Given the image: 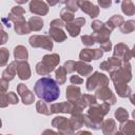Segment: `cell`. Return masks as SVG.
Masks as SVG:
<instances>
[{"instance_id": "cell-1", "label": "cell", "mask_w": 135, "mask_h": 135, "mask_svg": "<svg viewBox=\"0 0 135 135\" xmlns=\"http://www.w3.org/2000/svg\"><path fill=\"white\" fill-rule=\"evenodd\" d=\"M34 93L40 100L44 102H53L60 96V90L57 82L51 77H42L38 79L34 85Z\"/></svg>"}, {"instance_id": "cell-2", "label": "cell", "mask_w": 135, "mask_h": 135, "mask_svg": "<svg viewBox=\"0 0 135 135\" xmlns=\"http://www.w3.org/2000/svg\"><path fill=\"white\" fill-rule=\"evenodd\" d=\"M110 104L107 102H102L100 104L96 103L89 107V110L83 115L84 126L93 130L101 129V124L103 122V117L110 111Z\"/></svg>"}, {"instance_id": "cell-3", "label": "cell", "mask_w": 135, "mask_h": 135, "mask_svg": "<svg viewBox=\"0 0 135 135\" xmlns=\"http://www.w3.org/2000/svg\"><path fill=\"white\" fill-rule=\"evenodd\" d=\"M59 62L60 57L58 54H46L42 57V60L36 64V72L41 76H46L58 66Z\"/></svg>"}, {"instance_id": "cell-4", "label": "cell", "mask_w": 135, "mask_h": 135, "mask_svg": "<svg viewBox=\"0 0 135 135\" xmlns=\"http://www.w3.org/2000/svg\"><path fill=\"white\" fill-rule=\"evenodd\" d=\"M110 78L113 81L114 85L118 84H128L132 79V66L130 62L122 63L121 66L110 73Z\"/></svg>"}, {"instance_id": "cell-5", "label": "cell", "mask_w": 135, "mask_h": 135, "mask_svg": "<svg viewBox=\"0 0 135 135\" xmlns=\"http://www.w3.org/2000/svg\"><path fill=\"white\" fill-rule=\"evenodd\" d=\"M109 82H110V79L107 75L100 72H94L92 75L88 77L85 86L89 92H93L101 86H108Z\"/></svg>"}, {"instance_id": "cell-6", "label": "cell", "mask_w": 135, "mask_h": 135, "mask_svg": "<svg viewBox=\"0 0 135 135\" xmlns=\"http://www.w3.org/2000/svg\"><path fill=\"white\" fill-rule=\"evenodd\" d=\"M50 112L51 114H58V113H65V114H80L82 113V110L79 109L74 102L70 101H64V102H57V103H52L50 107Z\"/></svg>"}, {"instance_id": "cell-7", "label": "cell", "mask_w": 135, "mask_h": 135, "mask_svg": "<svg viewBox=\"0 0 135 135\" xmlns=\"http://www.w3.org/2000/svg\"><path fill=\"white\" fill-rule=\"evenodd\" d=\"M52 126L58 130V133L62 135H75V131L72 129L70 121L64 116H56L52 120Z\"/></svg>"}, {"instance_id": "cell-8", "label": "cell", "mask_w": 135, "mask_h": 135, "mask_svg": "<svg viewBox=\"0 0 135 135\" xmlns=\"http://www.w3.org/2000/svg\"><path fill=\"white\" fill-rule=\"evenodd\" d=\"M28 42L32 47H40L46 51L53 50V41L47 35H33L30 37Z\"/></svg>"}, {"instance_id": "cell-9", "label": "cell", "mask_w": 135, "mask_h": 135, "mask_svg": "<svg viewBox=\"0 0 135 135\" xmlns=\"http://www.w3.org/2000/svg\"><path fill=\"white\" fill-rule=\"evenodd\" d=\"M103 56V52L100 49H82L79 53V59L83 62H90L92 60L100 59Z\"/></svg>"}, {"instance_id": "cell-10", "label": "cell", "mask_w": 135, "mask_h": 135, "mask_svg": "<svg viewBox=\"0 0 135 135\" xmlns=\"http://www.w3.org/2000/svg\"><path fill=\"white\" fill-rule=\"evenodd\" d=\"M95 97L96 99H100L101 101L107 102L110 105L116 103V96L114 95V93L111 91L109 86H101L97 89L95 93Z\"/></svg>"}, {"instance_id": "cell-11", "label": "cell", "mask_w": 135, "mask_h": 135, "mask_svg": "<svg viewBox=\"0 0 135 135\" xmlns=\"http://www.w3.org/2000/svg\"><path fill=\"white\" fill-rule=\"evenodd\" d=\"M85 24V19L83 17H78L76 19H74L72 22H69V23H65L64 26L69 33V35L71 37H77L79 34H80V31H81V27Z\"/></svg>"}, {"instance_id": "cell-12", "label": "cell", "mask_w": 135, "mask_h": 135, "mask_svg": "<svg viewBox=\"0 0 135 135\" xmlns=\"http://www.w3.org/2000/svg\"><path fill=\"white\" fill-rule=\"evenodd\" d=\"M17 93L21 97V100H22V102H23L24 105H30V104L34 103V101H35V95L28 90V88L24 83L21 82V83H19L17 85Z\"/></svg>"}, {"instance_id": "cell-13", "label": "cell", "mask_w": 135, "mask_h": 135, "mask_svg": "<svg viewBox=\"0 0 135 135\" xmlns=\"http://www.w3.org/2000/svg\"><path fill=\"white\" fill-rule=\"evenodd\" d=\"M77 5H78V8H81V11L88 14L92 19L96 18L99 15V7L90 1H85V0L77 1Z\"/></svg>"}, {"instance_id": "cell-14", "label": "cell", "mask_w": 135, "mask_h": 135, "mask_svg": "<svg viewBox=\"0 0 135 135\" xmlns=\"http://www.w3.org/2000/svg\"><path fill=\"white\" fill-rule=\"evenodd\" d=\"M30 12L38 16H45L49 13V5L44 1L32 0L30 2Z\"/></svg>"}, {"instance_id": "cell-15", "label": "cell", "mask_w": 135, "mask_h": 135, "mask_svg": "<svg viewBox=\"0 0 135 135\" xmlns=\"http://www.w3.org/2000/svg\"><path fill=\"white\" fill-rule=\"evenodd\" d=\"M121 64H122V62H121L119 59H117V58H115V57H110V58H108L105 61H102V62L99 64V68H100L102 71H105V72L111 73V72H113V71L119 69V68L121 66Z\"/></svg>"}, {"instance_id": "cell-16", "label": "cell", "mask_w": 135, "mask_h": 135, "mask_svg": "<svg viewBox=\"0 0 135 135\" xmlns=\"http://www.w3.org/2000/svg\"><path fill=\"white\" fill-rule=\"evenodd\" d=\"M79 109H81L82 111L85 109V108H89L93 104H96L97 103V99L94 95H91V94H82L81 97L79 98L78 101L74 102Z\"/></svg>"}, {"instance_id": "cell-17", "label": "cell", "mask_w": 135, "mask_h": 135, "mask_svg": "<svg viewBox=\"0 0 135 135\" xmlns=\"http://www.w3.org/2000/svg\"><path fill=\"white\" fill-rule=\"evenodd\" d=\"M17 74H18V77L21 80H27V79H30V77L32 75V72H31L30 64H28L27 61H18V64H17Z\"/></svg>"}, {"instance_id": "cell-18", "label": "cell", "mask_w": 135, "mask_h": 135, "mask_svg": "<svg viewBox=\"0 0 135 135\" xmlns=\"http://www.w3.org/2000/svg\"><path fill=\"white\" fill-rule=\"evenodd\" d=\"M65 92H66L65 93V97H66L68 101H70V102H76V101H78L79 98L82 95L80 88L77 86V85H73V84L69 85L66 88V91Z\"/></svg>"}, {"instance_id": "cell-19", "label": "cell", "mask_w": 135, "mask_h": 135, "mask_svg": "<svg viewBox=\"0 0 135 135\" xmlns=\"http://www.w3.org/2000/svg\"><path fill=\"white\" fill-rule=\"evenodd\" d=\"M74 71H76L80 76H88L89 77L93 73V66L86 62L79 60V61H75Z\"/></svg>"}, {"instance_id": "cell-20", "label": "cell", "mask_w": 135, "mask_h": 135, "mask_svg": "<svg viewBox=\"0 0 135 135\" xmlns=\"http://www.w3.org/2000/svg\"><path fill=\"white\" fill-rule=\"evenodd\" d=\"M17 64H18V61H16V60L12 61L7 65V68L2 72V77L1 78L8 81V82L11 80H13L16 76V73H17Z\"/></svg>"}, {"instance_id": "cell-21", "label": "cell", "mask_w": 135, "mask_h": 135, "mask_svg": "<svg viewBox=\"0 0 135 135\" xmlns=\"http://www.w3.org/2000/svg\"><path fill=\"white\" fill-rule=\"evenodd\" d=\"M101 130L103 135H114L117 132V126L114 119L109 118L103 120L102 124H101Z\"/></svg>"}, {"instance_id": "cell-22", "label": "cell", "mask_w": 135, "mask_h": 135, "mask_svg": "<svg viewBox=\"0 0 135 135\" xmlns=\"http://www.w3.org/2000/svg\"><path fill=\"white\" fill-rule=\"evenodd\" d=\"M49 37L52 40H54V41H56L58 43L63 42L68 38L66 34L62 31V28H55V27H50V30H49Z\"/></svg>"}, {"instance_id": "cell-23", "label": "cell", "mask_w": 135, "mask_h": 135, "mask_svg": "<svg viewBox=\"0 0 135 135\" xmlns=\"http://www.w3.org/2000/svg\"><path fill=\"white\" fill-rule=\"evenodd\" d=\"M110 35H111V31L104 25L103 28H101L99 32L94 33L92 36H93V38H94V40H95V43L101 44V43H103V42L110 40Z\"/></svg>"}, {"instance_id": "cell-24", "label": "cell", "mask_w": 135, "mask_h": 135, "mask_svg": "<svg viewBox=\"0 0 135 135\" xmlns=\"http://www.w3.org/2000/svg\"><path fill=\"white\" fill-rule=\"evenodd\" d=\"M131 49L124 44V43H117L115 46H114V51H113V56L112 57H115L117 59H119L121 62H122V59L124 57V55L130 51Z\"/></svg>"}, {"instance_id": "cell-25", "label": "cell", "mask_w": 135, "mask_h": 135, "mask_svg": "<svg viewBox=\"0 0 135 135\" xmlns=\"http://www.w3.org/2000/svg\"><path fill=\"white\" fill-rule=\"evenodd\" d=\"M14 58L16 61H26L28 58V51L23 45H17L14 49Z\"/></svg>"}, {"instance_id": "cell-26", "label": "cell", "mask_w": 135, "mask_h": 135, "mask_svg": "<svg viewBox=\"0 0 135 135\" xmlns=\"http://www.w3.org/2000/svg\"><path fill=\"white\" fill-rule=\"evenodd\" d=\"M123 17L121 16V15H113L112 17H110V19L104 23V25L112 32L114 28H116V27H118V26H120L122 23H123Z\"/></svg>"}, {"instance_id": "cell-27", "label": "cell", "mask_w": 135, "mask_h": 135, "mask_svg": "<svg viewBox=\"0 0 135 135\" xmlns=\"http://www.w3.org/2000/svg\"><path fill=\"white\" fill-rule=\"evenodd\" d=\"M14 30L18 35H26L31 33L30 26L27 24V22L25 21V19L19 20L17 22L14 23Z\"/></svg>"}, {"instance_id": "cell-28", "label": "cell", "mask_w": 135, "mask_h": 135, "mask_svg": "<svg viewBox=\"0 0 135 135\" xmlns=\"http://www.w3.org/2000/svg\"><path fill=\"white\" fill-rule=\"evenodd\" d=\"M70 121V124L72 127V129L74 131H77L79 129H81L84 124V121H83V114L80 113V114H75V115H72L71 118L69 119Z\"/></svg>"}, {"instance_id": "cell-29", "label": "cell", "mask_w": 135, "mask_h": 135, "mask_svg": "<svg viewBox=\"0 0 135 135\" xmlns=\"http://www.w3.org/2000/svg\"><path fill=\"white\" fill-rule=\"evenodd\" d=\"M120 133L123 135H135V121L134 120H127L121 122L120 124Z\"/></svg>"}, {"instance_id": "cell-30", "label": "cell", "mask_w": 135, "mask_h": 135, "mask_svg": "<svg viewBox=\"0 0 135 135\" xmlns=\"http://www.w3.org/2000/svg\"><path fill=\"white\" fill-rule=\"evenodd\" d=\"M27 24L30 26L31 32H38V31L42 30V27H43V20L41 17L33 16L28 19Z\"/></svg>"}, {"instance_id": "cell-31", "label": "cell", "mask_w": 135, "mask_h": 135, "mask_svg": "<svg viewBox=\"0 0 135 135\" xmlns=\"http://www.w3.org/2000/svg\"><path fill=\"white\" fill-rule=\"evenodd\" d=\"M114 88L119 97L129 98V96L132 94V89L128 84H118V85H114Z\"/></svg>"}, {"instance_id": "cell-32", "label": "cell", "mask_w": 135, "mask_h": 135, "mask_svg": "<svg viewBox=\"0 0 135 135\" xmlns=\"http://www.w3.org/2000/svg\"><path fill=\"white\" fill-rule=\"evenodd\" d=\"M121 11L127 16H133L135 14V6L131 0H124L121 2Z\"/></svg>"}, {"instance_id": "cell-33", "label": "cell", "mask_w": 135, "mask_h": 135, "mask_svg": "<svg viewBox=\"0 0 135 135\" xmlns=\"http://www.w3.org/2000/svg\"><path fill=\"white\" fill-rule=\"evenodd\" d=\"M66 72L64 70L63 66H59L56 69L55 71V81L57 82V84H64L66 81Z\"/></svg>"}, {"instance_id": "cell-34", "label": "cell", "mask_w": 135, "mask_h": 135, "mask_svg": "<svg viewBox=\"0 0 135 135\" xmlns=\"http://www.w3.org/2000/svg\"><path fill=\"white\" fill-rule=\"evenodd\" d=\"M120 32L122 34H130L135 31V21L134 20H128L123 21V23L119 26Z\"/></svg>"}, {"instance_id": "cell-35", "label": "cell", "mask_w": 135, "mask_h": 135, "mask_svg": "<svg viewBox=\"0 0 135 135\" xmlns=\"http://www.w3.org/2000/svg\"><path fill=\"white\" fill-rule=\"evenodd\" d=\"M115 118H116V120H118L120 123L121 122H124V121H127V120H129V113H128V111L124 109V108H118V109H116V111H115Z\"/></svg>"}, {"instance_id": "cell-36", "label": "cell", "mask_w": 135, "mask_h": 135, "mask_svg": "<svg viewBox=\"0 0 135 135\" xmlns=\"http://www.w3.org/2000/svg\"><path fill=\"white\" fill-rule=\"evenodd\" d=\"M36 111H37L39 114H42V115H45V116L51 115L50 108L47 107L46 102H44V101H42V100H39V101L36 102Z\"/></svg>"}, {"instance_id": "cell-37", "label": "cell", "mask_w": 135, "mask_h": 135, "mask_svg": "<svg viewBox=\"0 0 135 135\" xmlns=\"http://www.w3.org/2000/svg\"><path fill=\"white\" fill-rule=\"evenodd\" d=\"M9 52L6 47H0V68L5 66L8 63Z\"/></svg>"}, {"instance_id": "cell-38", "label": "cell", "mask_w": 135, "mask_h": 135, "mask_svg": "<svg viewBox=\"0 0 135 135\" xmlns=\"http://www.w3.org/2000/svg\"><path fill=\"white\" fill-rule=\"evenodd\" d=\"M60 17H61V20L65 23H69V22H72L75 18H74V14L71 13L70 11L65 9V8H62L60 11Z\"/></svg>"}, {"instance_id": "cell-39", "label": "cell", "mask_w": 135, "mask_h": 135, "mask_svg": "<svg viewBox=\"0 0 135 135\" xmlns=\"http://www.w3.org/2000/svg\"><path fill=\"white\" fill-rule=\"evenodd\" d=\"M64 4H65V9H68V11H70L71 13H73V14H75L77 11H78V5H77V1H75V0H69V1H66V2H63Z\"/></svg>"}, {"instance_id": "cell-40", "label": "cell", "mask_w": 135, "mask_h": 135, "mask_svg": "<svg viewBox=\"0 0 135 135\" xmlns=\"http://www.w3.org/2000/svg\"><path fill=\"white\" fill-rule=\"evenodd\" d=\"M81 42L85 46H92L95 43V40L92 35H82L81 36Z\"/></svg>"}, {"instance_id": "cell-41", "label": "cell", "mask_w": 135, "mask_h": 135, "mask_svg": "<svg viewBox=\"0 0 135 135\" xmlns=\"http://www.w3.org/2000/svg\"><path fill=\"white\" fill-rule=\"evenodd\" d=\"M9 14H12L15 17H21V16H23L25 14V11H24L23 7H21L19 5H16V6H14L12 8V11L9 12Z\"/></svg>"}, {"instance_id": "cell-42", "label": "cell", "mask_w": 135, "mask_h": 135, "mask_svg": "<svg viewBox=\"0 0 135 135\" xmlns=\"http://www.w3.org/2000/svg\"><path fill=\"white\" fill-rule=\"evenodd\" d=\"M6 98H7L8 104H17V103L19 102L18 96H17L16 93H14V92H8V93H6Z\"/></svg>"}, {"instance_id": "cell-43", "label": "cell", "mask_w": 135, "mask_h": 135, "mask_svg": "<svg viewBox=\"0 0 135 135\" xmlns=\"http://www.w3.org/2000/svg\"><path fill=\"white\" fill-rule=\"evenodd\" d=\"M8 40V35L7 33L3 30V24L0 22V45L6 43Z\"/></svg>"}, {"instance_id": "cell-44", "label": "cell", "mask_w": 135, "mask_h": 135, "mask_svg": "<svg viewBox=\"0 0 135 135\" xmlns=\"http://www.w3.org/2000/svg\"><path fill=\"white\" fill-rule=\"evenodd\" d=\"M91 27H92L93 32L96 33V32H99L101 28L104 27V23L101 22L100 20H94V21L91 23Z\"/></svg>"}, {"instance_id": "cell-45", "label": "cell", "mask_w": 135, "mask_h": 135, "mask_svg": "<svg viewBox=\"0 0 135 135\" xmlns=\"http://www.w3.org/2000/svg\"><path fill=\"white\" fill-rule=\"evenodd\" d=\"M74 66H75V61L74 60H66L63 64V68L66 73H73L74 72Z\"/></svg>"}, {"instance_id": "cell-46", "label": "cell", "mask_w": 135, "mask_h": 135, "mask_svg": "<svg viewBox=\"0 0 135 135\" xmlns=\"http://www.w3.org/2000/svg\"><path fill=\"white\" fill-rule=\"evenodd\" d=\"M8 81L4 80V79H0V95H3V94H6L7 93V90H8Z\"/></svg>"}, {"instance_id": "cell-47", "label": "cell", "mask_w": 135, "mask_h": 135, "mask_svg": "<svg viewBox=\"0 0 135 135\" xmlns=\"http://www.w3.org/2000/svg\"><path fill=\"white\" fill-rule=\"evenodd\" d=\"M64 26V22L61 19H54L50 23V27H55V28H62Z\"/></svg>"}, {"instance_id": "cell-48", "label": "cell", "mask_w": 135, "mask_h": 135, "mask_svg": "<svg viewBox=\"0 0 135 135\" xmlns=\"http://www.w3.org/2000/svg\"><path fill=\"white\" fill-rule=\"evenodd\" d=\"M100 50L102 52H110L112 50V42H111V40H108V41L101 43L100 44Z\"/></svg>"}, {"instance_id": "cell-49", "label": "cell", "mask_w": 135, "mask_h": 135, "mask_svg": "<svg viewBox=\"0 0 135 135\" xmlns=\"http://www.w3.org/2000/svg\"><path fill=\"white\" fill-rule=\"evenodd\" d=\"M70 81L73 85H76V84H81L83 82V79L80 77V76H77V75H72L71 78H70Z\"/></svg>"}, {"instance_id": "cell-50", "label": "cell", "mask_w": 135, "mask_h": 135, "mask_svg": "<svg viewBox=\"0 0 135 135\" xmlns=\"http://www.w3.org/2000/svg\"><path fill=\"white\" fill-rule=\"evenodd\" d=\"M98 4L99 6H101V8H109L112 4L111 0H98Z\"/></svg>"}, {"instance_id": "cell-51", "label": "cell", "mask_w": 135, "mask_h": 135, "mask_svg": "<svg viewBox=\"0 0 135 135\" xmlns=\"http://www.w3.org/2000/svg\"><path fill=\"white\" fill-rule=\"evenodd\" d=\"M7 105H8V102H7L6 94L0 95V108H6Z\"/></svg>"}, {"instance_id": "cell-52", "label": "cell", "mask_w": 135, "mask_h": 135, "mask_svg": "<svg viewBox=\"0 0 135 135\" xmlns=\"http://www.w3.org/2000/svg\"><path fill=\"white\" fill-rule=\"evenodd\" d=\"M41 135H61V134L58 133V132H55V131H53V130L47 129V130H44V131L41 133Z\"/></svg>"}, {"instance_id": "cell-53", "label": "cell", "mask_w": 135, "mask_h": 135, "mask_svg": "<svg viewBox=\"0 0 135 135\" xmlns=\"http://www.w3.org/2000/svg\"><path fill=\"white\" fill-rule=\"evenodd\" d=\"M75 135H93L90 131H79L77 134H75Z\"/></svg>"}, {"instance_id": "cell-54", "label": "cell", "mask_w": 135, "mask_h": 135, "mask_svg": "<svg viewBox=\"0 0 135 135\" xmlns=\"http://www.w3.org/2000/svg\"><path fill=\"white\" fill-rule=\"evenodd\" d=\"M1 23H2V24L4 23V25H5V26H7V27H9V26H11L9 20H8L7 18H3V19H2V22H1Z\"/></svg>"}, {"instance_id": "cell-55", "label": "cell", "mask_w": 135, "mask_h": 135, "mask_svg": "<svg viewBox=\"0 0 135 135\" xmlns=\"http://www.w3.org/2000/svg\"><path fill=\"white\" fill-rule=\"evenodd\" d=\"M17 3H19V4H23V3H26V0H23V1H19V0H17Z\"/></svg>"}, {"instance_id": "cell-56", "label": "cell", "mask_w": 135, "mask_h": 135, "mask_svg": "<svg viewBox=\"0 0 135 135\" xmlns=\"http://www.w3.org/2000/svg\"><path fill=\"white\" fill-rule=\"evenodd\" d=\"M114 135H123V134H122V133H120V132H118V131H117V132H116V133H115V134H114Z\"/></svg>"}, {"instance_id": "cell-57", "label": "cell", "mask_w": 135, "mask_h": 135, "mask_svg": "<svg viewBox=\"0 0 135 135\" xmlns=\"http://www.w3.org/2000/svg\"><path fill=\"white\" fill-rule=\"evenodd\" d=\"M2 127V120H1V118H0V128Z\"/></svg>"}, {"instance_id": "cell-58", "label": "cell", "mask_w": 135, "mask_h": 135, "mask_svg": "<svg viewBox=\"0 0 135 135\" xmlns=\"http://www.w3.org/2000/svg\"><path fill=\"white\" fill-rule=\"evenodd\" d=\"M0 135H2V134H0ZM7 135H12V134H7Z\"/></svg>"}]
</instances>
